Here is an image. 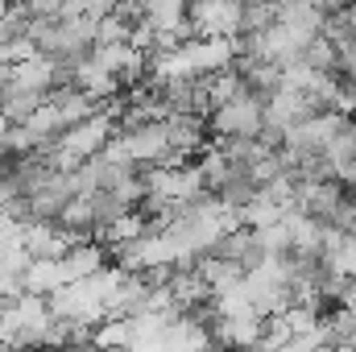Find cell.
Segmentation results:
<instances>
[{
    "mask_svg": "<svg viewBox=\"0 0 356 352\" xmlns=\"http://www.w3.org/2000/svg\"><path fill=\"white\" fill-rule=\"evenodd\" d=\"M207 129L216 133V141H253L266 129V108L253 95L232 99V104H224L207 116Z\"/></svg>",
    "mask_w": 356,
    "mask_h": 352,
    "instance_id": "obj_1",
    "label": "cell"
},
{
    "mask_svg": "<svg viewBox=\"0 0 356 352\" xmlns=\"http://www.w3.org/2000/svg\"><path fill=\"white\" fill-rule=\"evenodd\" d=\"M332 352H356V349H353V344H348V349H332Z\"/></svg>",
    "mask_w": 356,
    "mask_h": 352,
    "instance_id": "obj_2",
    "label": "cell"
}]
</instances>
